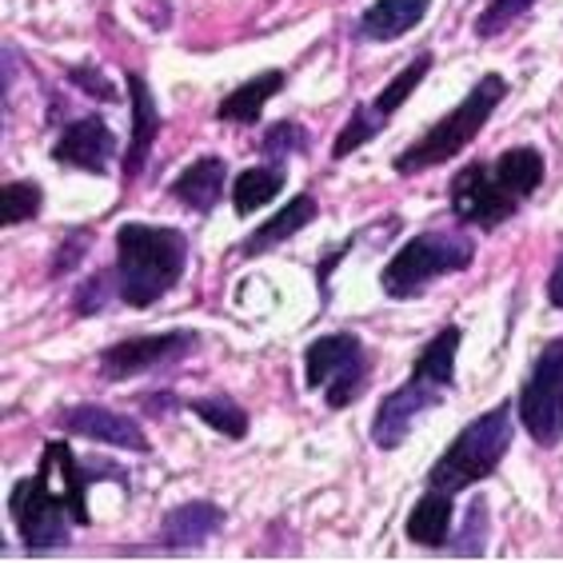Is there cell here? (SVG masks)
<instances>
[{"label": "cell", "instance_id": "6da1fadb", "mask_svg": "<svg viewBox=\"0 0 563 563\" xmlns=\"http://www.w3.org/2000/svg\"><path fill=\"white\" fill-rule=\"evenodd\" d=\"M543 185V156L528 144L508 148L496 164H467L452 176L448 196L464 224L499 228Z\"/></svg>", "mask_w": 563, "mask_h": 563}, {"label": "cell", "instance_id": "7a4b0ae2", "mask_svg": "<svg viewBox=\"0 0 563 563\" xmlns=\"http://www.w3.org/2000/svg\"><path fill=\"white\" fill-rule=\"evenodd\" d=\"M188 264L185 232L129 220L117 232V292L132 308H152L173 292Z\"/></svg>", "mask_w": 563, "mask_h": 563}, {"label": "cell", "instance_id": "3957f363", "mask_svg": "<svg viewBox=\"0 0 563 563\" xmlns=\"http://www.w3.org/2000/svg\"><path fill=\"white\" fill-rule=\"evenodd\" d=\"M504 97H508V80H504V76L499 73L479 76L476 88H472L448 117L435 120L420 141H412L396 161H391L396 173L416 176V173H423V168H435V164H448L452 156H460V152L479 136V129L492 120V112L504 104Z\"/></svg>", "mask_w": 563, "mask_h": 563}, {"label": "cell", "instance_id": "277c9868", "mask_svg": "<svg viewBox=\"0 0 563 563\" xmlns=\"http://www.w3.org/2000/svg\"><path fill=\"white\" fill-rule=\"evenodd\" d=\"M511 432H516V416H511L508 404H496L492 412L476 416L464 432L455 435L452 448L435 460V467L428 472V488L452 492L455 496V492L488 479L504 464V455H508Z\"/></svg>", "mask_w": 563, "mask_h": 563}, {"label": "cell", "instance_id": "5b68a950", "mask_svg": "<svg viewBox=\"0 0 563 563\" xmlns=\"http://www.w3.org/2000/svg\"><path fill=\"white\" fill-rule=\"evenodd\" d=\"M472 256H476V244H472L460 228H432V232L412 236L388 264H384L379 288H384V296H391V300H416L432 280H440L448 272L467 268Z\"/></svg>", "mask_w": 563, "mask_h": 563}, {"label": "cell", "instance_id": "8992f818", "mask_svg": "<svg viewBox=\"0 0 563 563\" xmlns=\"http://www.w3.org/2000/svg\"><path fill=\"white\" fill-rule=\"evenodd\" d=\"M364 379H368V352L352 332L320 336L303 352V384L324 391L328 408H347L364 391Z\"/></svg>", "mask_w": 563, "mask_h": 563}, {"label": "cell", "instance_id": "52a82bcc", "mask_svg": "<svg viewBox=\"0 0 563 563\" xmlns=\"http://www.w3.org/2000/svg\"><path fill=\"white\" fill-rule=\"evenodd\" d=\"M516 408L536 444L552 448L563 440V340H552L536 356Z\"/></svg>", "mask_w": 563, "mask_h": 563}, {"label": "cell", "instance_id": "ba28073f", "mask_svg": "<svg viewBox=\"0 0 563 563\" xmlns=\"http://www.w3.org/2000/svg\"><path fill=\"white\" fill-rule=\"evenodd\" d=\"M9 511L16 520V531H21L24 548L33 552H44V548H65L68 543V523H73V511L60 496H56L44 476L21 479L9 496Z\"/></svg>", "mask_w": 563, "mask_h": 563}, {"label": "cell", "instance_id": "9c48e42d", "mask_svg": "<svg viewBox=\"0 0 563 563\" xmlns=\"http://www.w3.org/2000/svg\"><path fill=\"white\" fill-rule=\"evenodd\" d=\"M196 347V332H161V336H136L124 340V344L109 347L100 356V372L109 379H132L141 372L161 368V364H173V360H185Z\"/></svg>", "mask_w": 563, "mask_h": 563}, {"label": "cell", "instance_id": "30bf717a", "mask_svg": "<svg viewBox=\"0 0 563 563\" xmlns=\"http://www.w3.org/2000/svg\"><path fill=\"white\" fill-rule=\"evenodd\" d=\"M444 396L448 391L432 388V384H423V379L412 376L404 388H396L391 396H384V404L376 408V423H372V440H376L384 452L400 448L404 440H408V432H412V423L420 420L423 412L440 408Z\"/></svg>", "mask_w": 563, "mask_h": 563}, {"label": "cell", "instance_id": "8fae6325", "mask_svg": "<svg viewBox=\"0 0 563 563\" xmlns=\"http://www.w3.org/2000/svg\"><path fill=\"white\" fill-rule=\"evenodd\" d=\"M53 161L65 164V168L104 176L109 164L117 161V136H112V129L100 117H80L53 144Z\"/></svg>", "mask_w": 563, "mask_h": 563}, {"label": "cell", "instance_id": "7c38bea8", "mask_svg": "<svg viewBox=\"0 0 563 563\" xmlns=\"http://www.w3.org/2000/svg\"><path fill=\"white\" fill-rule=\"evenodd\" d=\"M60 428L73 435H85V440H97V444L109 448H129V452H148V435L132 416H120L112 408H100V404H76L60 416Z\"/></svg>", "mask_w": 563, "mask_h": 563}, {"label": "cell", "instance_id": "4fadbf2b", "mask_svg": "<svg viewBox=\"0 0 563 563\" xmlns=\"http://www.w3.org/2000/svg\"><path fill=\"white\" fill-rule=\"evenodd\" d=\"M41 476H44V484H48V488L68 504L73 523L85 528L88 523V484H92V479H88L85 464L73 455V448L68 444H44Z\"/></svg>", "mask_w": 563, "mask_h": 563}, {"label": "cell", "instance_id": "5bb4252c", "mask_svg": "<svg viewBox=\"0 0 563 563\" xmlns=\"http://www.w3.org/2000/svg\"><path fill=\"white\" fill-rule=\"evenodd\" d=\"M129 85V100H132V136H129V152H124V176L136 180L148 164V152L156 132H161V112H156V100H152V88L141 73L124 76Z\"/></svg>", "mask_w": 563, "mask_h": 563}, {"label": "cell", "instance_id": "9a60e30c", "mask_svg": "<svg viewBox=\"0 0 563 563\" xmlns=\"http://www.w3.org/2000/svg\"><path fill=\"white\" fill-rule=\"evenodd\" d=\"M224 176H228V164L220 161V156H200V161H192L185 173L176 176L168 192H173L185 208L205 212L208 217V212L217 208L220 192H224Z\"/></svg>", "mask_w": 563, "mask_h": 563}, {"label": "cell", "instance_id": "2e32d148", "mask_svg": "<svg viewBox=\"0 0 563 563\" xmlns=\"http://www.w3.org/2000/svg\"><path fill=\"white\" fill-rule=\"evenodd\" d=\"M432 0H376L364 16H360V36L364 41H400L404 33H412L416 24L428 16Z\"/></svg>", "mask_w": 563, "mask_h": 563}, {"label": "cell", "instance_id": "e0dca14e", "mask_svg": "<svg viewBox=\"0 0 563 563\" xmlns=\"http://www.w3.org/2000/svg\"><path fill=\"white\" fill-rule=\"evenodd\" d=\"M316 220V200L312 196H292L288 205L276 212V217L268 220V224H261L256 232H252L244 244H240V256H264L268 249H276V244H284L288 236H296L300 228H308Z\"/></svg>", "mask_w": 563, "mask_h": 563}, {"label": "cell", "instance_id": "ac0fdd59", "mask_svg": "<svg viewBox=\"0 0 563 563\" xmlns=\"http://www.w3.org/2000/svg\"><path fill=\"white\" fill-rule=\"evenodd\" d=\"M220 528H224V511H220L217 504L196 499V504L168 511V520H164V543H168V548H200V543L212 540Z\"/></svg>", "mask_w": 563, "mask_h": 563}, {"label": "cell", "instance_id": "d6986e66", "mask_svg": "<svg viewBox=\"0 0 563 563\" xmlns=\"http://www.w3.org/2000/svg\"><path fill=\"white\" fill-rule=\"evenodd\" d=\"M448 536H452V492L432 488L408 511V540L420 548H444Z\"/></svg>", "mask_w": 563, "mask_h": 563}, {"label": "cell", "instance_id": "ffe728a7", "mask_svg": "<svg viewBox=\"0 0 563 563\" xmlns=\"http://www.w3.org/2000/svg\"><path fill=\"white\" fill-rule=\"evenodd\" d=\"M284 88V73H261L252 76V80H244V85L236 88V92H228L224 100H220L217 117L228 120V124H256L264 112V104H268L276 92Z\"/></svg>", "mask_w": 563, "mask_h": 563}, {"label": "cell", "instance_id": "44dd1931", "mask_svg": "<svg viewBox=\"0 0 563 563\" xmlns=\"http://www.w3.org/2000/svg\"><path fill=\"white\" fill-rule=\"evenodd\" d=\"M460 328H444L432 344L423 347L420 356H416V368L412 376L423 379V384H432L440 391H452L455 384V352H460Z\"/></svg>", "mask_w": 563, "mask_h": 563}, {"label": "cell", "instance_id": "7402d4cb", "mask_svg": "<svg viewBox=\"0 0 563 563\" xmlns=\"http://www.w3.org/2000/svg\"><path fill=\"white\" fill-rule=\"evenodd\" d=\"M284 188V168L276 164H256V168H244L236 176V185H232V208H236V217H252L256 208H264L268 200H276Z\"/></svg>", "mask_w": 563, "mask_h": 563}, {"label": "cell", "instance_id": "603a6c76", "mask_svg": "<svg viewBox=\"0 0 563 563\" xmlns=\"http://www.w3.org/2000/svg\"><path fill=\"white\" fill-rule=\"evenodd\" d=\"M432 65H435L432 53H420V56L412 60V65H408L400 76H396V80H391V85H384V92H379L376 104H372V109H376V117H379V120H388L391 112L400 109L404 100H408V97L416 92V88H420L423 76L432 73Z\"/></svg>", "mask_w": 563, "mask_h": 563}, {"label": "cell", "instance_id": "cb8c5ba5", "mask_svg": "<svg viewBox=\"0 0 563 563\" xmlns=\"http://www.w3.org/2000/svg\"><path fill=\"white\" fill-rule=\"evenodd\" d=\"M44 205V192L33 185V180H9L0 188V224L16 228L24 220H33Z\"/></svg>", "mask_w": 563, "mask_h": 563}, {"label": "cell", "instance_id": "d4e9b609", "mask_svg": "<svg viewBox=\"0 0 563 563\" xmlns=\"http://www.w3.org/2000/svg\"><path fill=\"white\" fill-rule=\"evenodd\" d=\"M192 412L208 423V428H217L220 435L228 440H240V435H249V416L240 404H232L228 396H212V400H196Z\"/></svg>", "mask_w": 563, "mask_h": 563}, {"label": "cell", "instance_id": "484cf974", "mask_svg": "<svg viewBox=\"0 0 563 563\" xmlns=\"http://www.w3.org/2000/svg\"><path fill=\"white\" fill-rule=\"evenodd\" d=\"M308 132H303V124H292V120H280V124H272L268 132H264V161H284V156H300V152H308Z\"/></svg>", "mask_w": 563, "mask_h": 563}, {"label": "cell", "instance_id": "4316f807", "mask_svg": "<svg viewBox=\"0 0 563 563\" xmlns=\"http://www.w3.org/2000/svg\"><path fill=\"white\" fill-rule=\"evenodd\" d=\"M379 129H384V120L376 117V109H356L352 117H347L344 129H340L336 144H332V156H336V161H344L347 152H356L364 141H372Z\"/></svg>", "mask_w": 563, "mask_h": 563}, {"label": "cell", "instance_id": "83f0119b", "mask_svg": "<svg viewBox=\"0 0 563 563\" xmlns=\"http://www.w3.org/2000/svg\"><path fill=\"white\" fill-rule=\"evenodd\" d=\"M536 9V0H492L488 9L479 12V21H476V33L479 36H496L504 33L511 21H520L523 12Z\"/></svg>", "mask_w": 563, "mask_h": 563}, {"label": "cell", "instance_id": "f1b7e54d", "mask_svg": "<svg viewBox=\"0 0 563 563\" xmlns=\"http://www.w3.org/2000/svg\"><path fill=\"white\" fill-rule=\"evenodd\" d=\"M68 80H73L80 92H88L92 100H109V104H117V88H112V80L104 73H100L97 65H76L68 68Z\"/></svg>", "mask_w": 563, "mask_h": 563}, {"label": "cell", "instance_id": "f546056e", "mask_svg": "<svg viewBox=\"0 0 563 563\" xmlns=\"http://www.w3.org/2000/svg\"><path fill=\"white\" fill-rule=\"evenodd\" d=\"M112 284H117V272H97L92 280L80 288V292L73 296V308H76V316H92V312H100L104 308V300H109V292H112Z\"/></svg>", "mask_w": 563, "mask_h": 563}, {"label": "cell", "instance_id": "4dcf8cb0", "mask_svg": "<svg viewBox=\"0 0 563 563\" xmlns=\"http://www.w3.org/2000/svg\"><path fill=\"white\" fill-rule=\"evenodd\" d=\"M88 240H92V232H68L65 240H60V249H56V261H53V276H65L73 264H80V256H85Z\"/></svg>", "mask_w": 563, "mask_h": 563}, {"label": "cell", "instance_id": "1f68e13d", "mask_svg": "<svg viewBox=\"0 0 563 563\" xmlns=\"http://www.w3.org/2000/svg\"><path fill=\"white\" fill-rule=\"evenodd\" d=\"M484 499H476V504H472V508H467V552L476 555L479 552V540H484Z\"/></svg>", "mask_w": 563, "mask_h": 563}, {"label": "cell", "instance_id": "d6a6232c", "mask_svg": "<svg viewBox=\"0 0 563 563\" xmlns=\"http://www.w3.org/2000/svg\"><path fill=\"white\" fill-rule=\"evenodd\" d=\"M548 300H552L555 308H563V252H560V261H555L552 276H548Z\"/></svg>", "mask_w": 563, "mask_h": 563}]
</instances>
